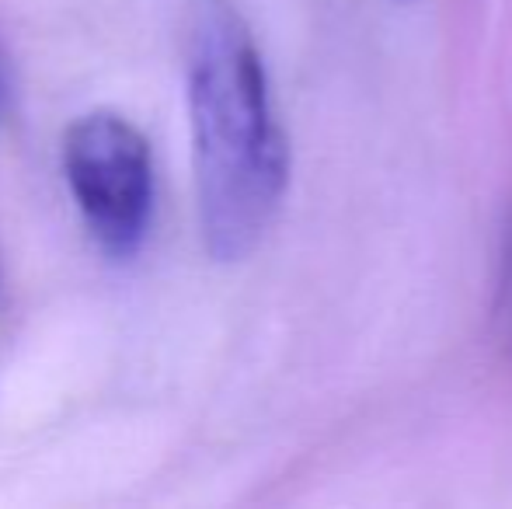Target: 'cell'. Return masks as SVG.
<instances>
[{
  "instance_id": "cell-2",
  "label": "cell",
  "mask_w": 512,
  "mask_h": 509,
  "mask_svg": "<svg viewBox=\"0 0 512 509\" xmlns=\"http://www.w3.org/2000/svg\"><path fill=\"white\" fill-rule=\"evenodd\" d=\"M63 175L102 255H140L154 224V157L140 126L112 109L77 116L63 133Z\"/></svg>"
},
{
  "instance_id": "cell-1",
  "label": "cell",
  "mask_w": 512,
  "mask_h": 509,
  "mask_svg": "<svg viewBox=\"0 0 512 509\" xmlns=\"http://www.w3.org/2000/svg\"><path fill=\"white\" fill-rule=\"evenodd\" d=\"M199 227L216 262L262 245L290 185V140L248 21L230 0H199L185 56Z\"/></svg>"
}]
</instances>
